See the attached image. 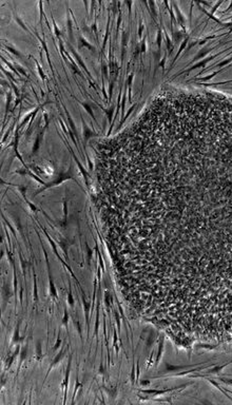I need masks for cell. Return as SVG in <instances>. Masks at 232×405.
<instances>
[{
  "mask_svg": "<svg viewBox=\"0 0 232 405\" xmlns=\"http://www.w3.org/2000/svg\"><path fill=\"white\" fill-rule=\"evenodd\" d=\"M133 221L148 259L189 264V285L217 272L232 252V111L187 123L137 165Z\"/></svg>",
  "mask_w": 232,
  "mask_h": 405,
  "instance_id": "6da1fadb",
  "label": "cell"
},
{
  "mask_svg": "<svg viewBox=\"0 0 232 405\" xmlns=\"http://www.w3.org/2000/svg\"><path fill=\"white\" fill-rule=\"evenodd\" d=\"M43 249V253H44V257H45V263H47V278H49V293L51 295V297L53 300H57L58 299V292L57 289H56L55 283H54L53 280V276H52V270H51V265H50V261H49V255H47V251H45L44 247L42 246Z\"/></svg>",
  "mask_w": 232,
  "mask_h": 405,
  "instance_id": "7a4b0ae2",
  "label": "cell"
},
{
  "mask_svg": "<svg viewBox=\"0 0 232 405\" xmlns=\"http://www.w3.org/2000/svg\"><path fill=\"white\" fill-rule=\"evenodd\" d=\"M68 350H69V345H67L65 348L63 347V348L59 350V352H58L57 355L55 356V358H54L53 360L51 361V364H50V367H49V369H47V376H45V378H44L45 380H47V378L49 377V375H50V373L52 371V369L55 368V367L57 366L59 363H60V361L63 360V358H65L66 353L68 352Z\"/></svg>",
  "mask_w": 232,
  "mask_h": 405,
  "instance_id": "3957f363",
  "label": "cell"
},
{
  "mask_svg": "<svg viewBox=\"0 0 232 405\" xmlns=\"http://www.w3.org/2000/svg\"><path fill=\"white\" fill-rule=\"evenodd\" d=\"M71 366H72V353H69V360H68V365L66 368V375L65 380L61 383V387L65 389V400H63V404L67 403V396H68V387H69V379H70V373H71Z\"/></svg>",
  "mask_w": 232,
  "mask_h": 405,
  "instance_id": "277c9868",
  "label": "cell"
},
{
  "mask_svg": "<svg viewBox=\"0 0 232 405\" xmlns=\"http://www.w3.org/2000/svg\"><path fill=\"white\" fill-rule=\"evenodd\" d=\"M79 289H80V292H81V301H82V306H84L86 325H87V327H89V313H90V311H92V306H91L90 303H89L88 300H87L86 292H84V288H82V287H79Z\"/></svg>",
  "mask_w": 232,
  "mask_h": 405,
  "instance_id": "5b68a950",
  "label": "cell"
},
{
  "mask_svg": "<svg viewBox=\"0 0 232 405\" xmlns=\"http://www.w3.org/2000/svg\"><path fill=\"white\" fill-rule=\"evenodd\" d=\"M32 270H33V301H34V303H37L39 300L38 288H37V276H36V272H35L34 267L32 268Z\"/></svg>",
  "mask_w": 232,
  "mask_h": 405,
  "instance_id": "8992f818",
  "label": "cell"
},
{
  "mask_svg": "<svg viewBox=\"0 0 232 405\" xmlns=\"http://www.w3.org/2000/svg\"><path fill=\"white\" fill-rule=\"evenodd\" d=\"M43 358L42 355V346H41V342L40 341H37L36 344H35V359L38 362H41Z\"/></svg>",
  "mask_w": 232,
  "mask_h": 405,
  "instance_id": "52a82bcc",
  "label": "cell"
},
{
  "mask_svg": "<svg viewBox=\"0 0 232 405\" xmlns=\"http://www.w3.org/2000/svg\"><path fill=\"white\" fill-rule=\"evenodd\" d=\"M19 329H20V321H18L17 324H16L15 331H14L13 336H12V343H18L23 341V338L19 334Z\"/></svg>",
  "mask_w": 232,
  "mask_h": 405,
  "instance_id": "ba28073f",
  "label": "cell"
},
{
  "mask_svg": "<svg viewBox=\"0 0 232 405\" xmlns=\"http://www.w3.org/2000/svg\"><path fill=\"white\" fill-rule=\"evenodd\" d=\"M2 290H3V303H5V305H7V304H8L9 300L11 299V297H12V295H13V293H12L11 289H10L9 285H8L7 283H5V284L3 285Z\"/></svg>",
  "mask_w": 232,
  "mask_h": 405,
  "instance_id": "9c48e42d",
  "label": "cell"
},
{
  "mask_svg": "<svg viewBox=\"0 0 232 405\" xmlns=\"http://www.w3.org/2000/svg\"><path fill=\"white\" fill-rule=\"evenodd\" d=\"M20 352V346L19 345H17L16 346V349H15V351H14V353L12 355L11 357H10L9 359H8V361H7V368L9 369L10 367L12 366V364H13V362L15 361V359H16V357H17V355L18 353Z\"/></svg>",
  "mask_w": 232,
  "mask_h": 405,
  "instance_id": "30bf717a",
  "label": "cell"
},
{
  "mask_svg": "<svg viewBox=\"0 0 232 405\" xmlns=\"http://www.w3.org/2000/svg\"><path fill=\"white\" fill-rule=\"evenodd\" d=\"M67 302H68V304H69V306H71V307H74V306H75V301H74L73 292H72V285H71V282H70V280H69V292H68V299H67Z\"/></svg>",
  "mask_w": 232,
  "mask_h": 405,
  "instance_id": "8fae6325",
  "label": "cell"
},
{
  "mask_svg": "<svg viewBox=\"0 0 232 405\" xmlns=\"http://www.w3.org/2000/svg\"><path fill=\"white\" fill-rule=\"evenodd\" d=\"M69 320H70L69 311H68L67 307H65V309H63V321H61V325L65 326L67 329H68V326H69Z\"/></svg>",
  "mask_w": 232,
  "mask_h": 405,
  "instance_id": "7c38bea8",
  "label": "cell"
},
{
  "mask_svg": "<svg viewBox=\"0 0 232 405\" xmlns=\"http://www.w3.org/2000/svg\"><path fill=\"white\" fill-rule=\"evenodd\" d=\"M59 246H60L61 249H63L66 260H67V261H69V255H68V248L70 247V245L66 241H60V242H59Z\"/></svg>",
  "mask_w": 232,
  "mask_h": 405,
  "instance_id": "4fadbf2b",
  "label": "cell"
},
{
  "mask_svg": "<svg viewBox=\"0 0 232 405\" xmlns=\"http://www.w3.org/2000/svg\"><path fill=\"white\" fill-rule=\"evenodd\" d=\"M20 263H21V267H22V272H23V276H26V272L28 270V268H30V266H32V263L30 262H26L20 255Z\"/></svg>",
  "mask_w": 232,
  "mask_h": 405,
  "instance_id": "5bb4252c",
  "label": "cell"
},
{
  "mask_svg": "<svg viewBox=\"0 0 232 405\" xmlns=\"http://www.w3.org/2000/svg\"><path fill=\"white\" fill-rule=\"evenodd\" d=\"M19 355H20L19 362H20V363H22V362H23V361L26 359V356H28V346H23V347H22L21 350H20V352H19Z\"/></svg>",
  "mask_w": 232,
  "mask_h": 405,
  "instance_id": "9a60e30c",
  "label": "cell"
},
{
  "mask_svg": "<svg viewBox=\"0 0 232 405\" xmlns=\"http://www.w3.org/2000/svg\"><path fill=\"white\" fill-rule=\"evenodd\" d=\"M99 328V304L97 305L96 309V319H95V327H94V334L96 336Z\"/></svg>",
  "mask_w": 232,
  "mask_h": 405,
  "instance_id": "2e32d148",
  "label": "cell"
},
{
  "mask_svg": "<svg viewBox=\"0 0 232 405\" xmlns=\"http://www.w3.org/2000/svg\"><path fill=\"white\" fill-rule=\"evenodd\" d=\"M82 387V383H80L79 382V380H78V378H76V381H75V389H74V394H73V403H74V401H75V398H76V396H77V391L79 390V388H81Z\"/></svg>",
  "mask_w": 232,
  "mask_h": 405,
  "instance_id": "e0dca14e",
  "label": "cell"
},
{
  "mask_svg": "<svg viewBox=\"0 0 232 405\" xmlns=\"http://www.w3.org/2000/svg\"><path fill=\"white\" fill-rule=\"evenodd\" d=\"M86 250H87V261H88V264L91 265V262H92V257H93V250L89 247V245H86Z\"/></svg>",
  "mask_w": 232,
  "mask_h": 405,
  "instance_id": "ac0fdd59",
  "label": "cell"
},
{
  "mask_svg": "<svg viewBox=\"0 0 232 405\" xmlns=\"http://www.w3.org/2000/svg\"><path fill=\"white\" fill-rule=\"evenodd\" d=\"M61 343H63V340H61V338H60V332H59V333H58V336H57V339H56L55 344H54V346H53V349H52V351H56V350H57V349L61 346Z\"/></svg>",
  "mask_w": 232,
  "mask_h": 405,
  "instance_id": "d6986e66",
  "label": "cell"
},
{
  "mask_svg": "<svg viewBox=\"0 0 232 405\" xmlns=\"http://www.w3.org/2000/svg\"><path fill=\"white\" fill-rule=\"evenodd\" d=\"M95 250H96L97 253H98V257H99V266H100V268H101V271L105 272V265H103L102 257H101L100 253H99V251H98V248H97V245H96V247H95Z\"/></svg>",
  "mask_w": 232,
  "mask_h": 405,
  "instance_id": "ffe728a7",
  "label": "cell"
},
{
  "mask_svg": "<svg viewBox=\"0 0 232 405\" xmlns=\"http://www.w3.org/2000/svg\"><path fill=\"white\" fill-rule=\"evenodd\" d=\"M110 297H111V295H110L109 291H105V306H107V308H108V309L110 308V305H111V302H110Z\"/></svg>",
  "mask_w": 232,
  "mask_h": 405,
  "instance_id": "44dd1931",
  "label": "cell"
},
{
  "mask_svg": "<svg viewBox=\"0 0 232 405\" xmlns=\"http://www.w3.org/2000/svg\"><path fill=\"white\" fill-rule=\"evenodd\" d=\"M74 324H75L76 328H77V331H78V333H79L80 338H82V329H81V325H80V323L77 321V320H74Z\"/></svg>",
  "mask_w": 232,
  "mask_h": 405,
  "instance_id": "7402d4cb",
  "label": "cell"
},
{
  "mask_svg": "<svg viewBox=\"0 0 232 405\" xmlns=\"http://www.w3.org/2000/svg\"><path fill=\"white\" fill-rule=\"evenodd\" d=\"M23 288L21 287V290H20V292H19V301H20V303L22 304V297H23Z\"/></svg>",
  "mask_w": 232,
  "mask_h": 405,
  "instance_id": "603a6c76",
  "label": "cell"
},
{
  "mask_svg": "<svg viewBox=\"0 0 232 405\" xmlns=\"http://www.w3.org/2000/svg\"><path fill=\"white\" fill-rule=\"evenodd\" d=\"M97 276H98V280H101V273L99 269H97Z\"/></svg>",
  "mask_w": 232,
  "mask_h": 405,
  "instance_id": "cb8c5ba5",
  "label": "cell"
},
{
  "mask_svg": "<svg viewBox=\"0 0 232 405\" xmlns=\"http://www.w3.org/2000/svg\"><path fill=\"white\" fill-rule=\"evenodd\" d=\"M102 364H100V367H99V373H103V369H102Z\"/></svg>",
  "mask_w": 232,
  "mask_h": 405,
  "instance_id": "d4e9b609",
  "label": "cell"
}]
</instances>
